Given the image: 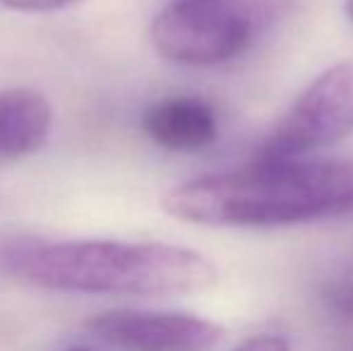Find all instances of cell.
<instances>
[{"label":"cell","mask_w":353,"mask_h":351,"mask_svg":"<svg viewBox=\"0 0 353 351\" xmlns=\"http://www.w3.org/2000/svg\"><path fill=\"white\" fill-rule=\"evenodd\" d=\"M0 274L48 291L142 299L192 296L216 284V267L197 250L111 239L10 236L0 241Z\"/></svg>","instance_id":"1"},{"label":"cell","mask_w":353,"mask_h":351,"mask_svg":"<svg viewBox=\"0 0 353 351\" xmlns=\"http://www.w3.org/2000/svg\"><path fill=\"white\" fill-rule=\"evenodd\" d=\"M161 207L188 224L241 229L353 217V161L255 159L245 169L200 176L171 188Z\"/></svg>","instance_id":"2"},{"label":"cell","mask_w":353,"mask_h":351,"mask_svg":"<svg viewBox=\"0 0 353 351\" xmlns=\"http://www.w3.org/2000/svg\"><path fill=\"white\" fill-rule=\"evenodd\" d=\"M288 5L291 0H176L154 17L149 37L163 61L221 66L270 32Z\"/></svg>","instance_id":"3"},{"label":"cell","mask_w":353,"mask_h":351,"mask_svg":"<svg viewBox=\"0 0 353 351\" xmlns=\"http://www.w3.org/2000/svg\"><path fill=\"white\" fill-rule=\"evenodd\" d=\"M353 132V61L336 63L301 94L262 145L257 159H301Z\"/></svg>","instance_id":"4"},{"label":"cell","mask_w":353,"mask_h":351,"mask_svg":"<svg viewBox=\"0 0 353 351\" xmlns=\"http://www.w3.org/2000/svg\"><path fill=\"white\" fill-rule=\"evenodd\" d=\"M87 330L121 351H212L226 330L207 318L176 310H103Z\"/></svg>","instance_id":"5"},{"label":"cell","mask_w":353,"mask_h":351,"mask_svg":"<svg viewBox=\"0 0 353 351\" xmlns=\"http://www.w3.org/2000/svg\"><path fill=\"white\" fill-rule=\"evenodd\" d=\"M142 130L161 150L200 152L216 140L219 123L205 99L168 97L144 111Z\"/></svg>","instance_id":"6"},{"label":"cell","mask_w":353,"mask_h":351,"mask_svg":"<svg viewBox=\"0 0 353 351\" xmlns=\"http://www.w3.org/2000/svg\"><path fill=\"white\" fill-rule=\"evenodd\" d=\"M53 108L48 99L32 89L0 92V161L29 157L51 135Z\"/></svg>","instance_id":"7"},{"label":"cell","mask_w":353,"mask_h":351,"mask_svg":"<svg viewBox=\"0 0 353 351\" xmlns=\"http://www.w3.org/2000/svg\"><path fill=\"white\" fill-rule=\"evenodd\" d=\"M325 299L332 310L341 313L344 318H353V277H344L327 286Z\"/></svg>","instance_id":"8"},{"label":"cell","mask_w":353,"mask_h":351,"mask_svg":"<svg viewBox=\"0 0 353 351\" xmlns=\"http://www.w3.org/2000/svg\"><path fill=\"white\" fill-rule=\"evenodd\" d=\"M79 0H0V5L14 12H53V10L68 8Z\"/></svg>","instance_id":"9"},{"label":"cell","mask_w":353,"mask_h":351,"mask_svg":"<svg viewBox=\"0 0 353 351\" xmlns=\"http://www.w3.org/2000/svg\"><path fill=\"white\" fill-rule=\"evenodd\" d=\"M231 351H291V344L281 334H255Z\"/></svg>","instance_id":"10"},{"label":"cell","mask_w":353,"mask_h":351,"mask_svg":"<svg viewBox=\"0 0 353 351\" xmlns=\"http://www.w3.org/2000/svg\"><path fill=\"white\" fill-rule=\"evenodd\" d=\"M346 14H349V17L353 19V0H349V3H346Z\"/></svg>","instance_id":"11"},{"label":"cell","mask_w":353,"mask_h":351,"mask_svg":"<svg viewBox=\"0 0 353 351\" xmlns=\"http://www.w3.org/2000/svg\"><path fill=\"white\" fill-rule=\"evenodd\" d=\"M68 351H97V349H89V347H72V349H68Z\"/></svg>","instance_id":"12"}]
</instances>
